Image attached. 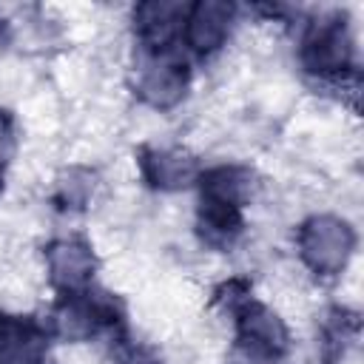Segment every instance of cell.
Listing matches in <instances>:
<instances>
[{
    "instance_id": "obj_5",
    "label": "cell",
    "mask_w": 364,
    "mask_h": 364,
    "mask_svg": "<svg viewBox=\"0 0 364 364\" xmlns=\"http://www.w3.org/2000/svg\"><path fill=\"white\" fill-rule=\"evenodd\" d=\"M43 267L48 279L63 290H80L97 267L94 247L80 239H54L43 253Z\"/></svg>"
},
{
    "instance_id": "obj_6",
    "label": "cell",
    "mask_w": 364,
    "mask_h": 364,
    "mask_svg": "<svg viewBox=\"0 0 364 364\" xmlns=\"http://www.w3.org/2000/svg\"><path fill=\"white\" fill-rule=\"evenodd\" d=\"M188 6L173 0H151L134 9V31L145 51H168L185 26Z\"/></svg>"
},
{
    "instance_id": "obj_9",
    "label": "cell",
    "mask_w": 364,
    "mask_h": 364,
    "mask_svg": "<svg viewBox=\"0 0 364 364\" xmlns=\"http://www.w3.org/2000/svg\"><path fill=\"white\" fill-rule=\"evenodd\" d=\"M196 159L185 148H148L142 154V176L159 191H182L196 179Z\"/></svg>"
},
{
    "instance_id": "obj_2",
    "label": "cell",
    "mask_w": 364,
    "mask_h": 364,
    "mask_svg": "<svg viewBox=\"0 0 364 364\" xmlns=\"http://www.w3.org/2000/svg\"><path fill=\"white\" fill-rule=\"evenodd\" d=\"M134 91L151 111H168L188 91V65L168 51H145L134 63Z\"/></svg>"
},
{
    "instance_id": "obj_11",
    "label": "cell",
    "mask_w": 364,
    "mask_h": 364,
    "mask_svg": "<svg viewBox=\"0 0 364 364\" xmlns=\"http://www.w3.org/2000/svg\"><path fill=\"white\" fill-rule=\"evenodd\" d=\"M91 82L88 60L80 51H65L54 60V85L65 94H80Z\"/></svg>"
},
{
    "instance_id": "obj_13",
    "label": "cell",
    "mask_w": 364,
    "mask_h": 364,
    "mask_svg": "<svg viewBox=\"0 0 364 364\" xmlns=\"http://www.w3.org/2000/svg\"><path fill=\"white\" fill-rule=\"evenodd\" d=\"M9 148H11V122H9V117L0 111V162L9 156Z\"/></svg>"
},
{
    "instance_id": "obj_10",
    "label": "cell",
    "mask_w": 364,
    "mask_h": 364,
    "mask_svg": "<svg viewBox=\"0 0 364 364\" xmlns=\"http://www.w3.org/2000/svg\"><path fill=\"white\" fill-rule=\"evenodd\" d=\"M256 176L250 168L242 165H216L202 176V199L230 205V208H245L256 196Z\"/></svg>"
},
{
    "instance_id": "obj_12",
    "label": "cell",
    "mask_w": 364,
    "mask_h": 364,
    "mask_svg": "<svg viewBox=\"0 0 364 364\" xmlns=\"http://www.w3.org/2000/svg\"><path fill=\"white\" fill-rule=\"evenodd\" d=\"M228 364H273V355H267L264 350H259L253 344L236 341L228 350Z\"/></svg>"
},
{
    "instance_id": "obj_14",
    "label": "cell",
    "mask_w": 364,
    "mask_h": 364,
    "mask_svg": "<svg viewBox=\"0 0 364 364\" xmlns=\"http://www.w3.org/2000/svg\"><path fill=\"white\" fill-rule=\"evenodd\" d=\"M3 37H6V34H3V20H0V48H3Z\"/></svg>"
},
{
    "instance_id": "obj_3",
    "label": "cell",
    "mask_w": 364,
    "mask_h": 364,
    "mask_svg": "<svg viewBox=\"0 0 364 364\" xmlns=\"http://www.w3.org/2000/svg\"><path fill=\"white\" fill-rule=\"evenodd\" d=\"M355 40L347 31L341 17H321L310 26L301 43V63L310 74L318 77H341L350 68Z\"/></svg>"
},
{
    "instance_id": "obj_4",
    "label": "cell",
    "mask_w": 364,
    "mask_h": 364,
    "mask_svg": "<svg viewBox=\"0 0 364 364\" xmlns=\"http://www.w3.org/2000/svg\"><path fill=\"white\" fill-rule=\"evenodd\" d=\"M236 20V6L233 3H225V0H199L196 6L188 9L185 14V26H182V34H185V43L191 51L196 54H216L228 34H230V26Z\"/></svg>"
},
{
    "instance_id": "obj_8",
    "label": "cell",
    "mask_w": 364,
    "mask_h": 364,
    "mask_svg": "<svg viewBox=\"0 0 364 364\" xmlns=\"http://www.w3.org/2000/svg\"><path fill=\"white\" fill-rule=\"evenodd\" d=\"M0 364H46L40 324L17 313H0Z\"/></svg>"
},
{
    "instance_id": "obj_7",
    "label": "cell",
    "mask_w": 364,
    "mask_h": 364,
    "mask_svg": "<svg viewBox=\"0 0 364 364\" xmlns=\"http://www.w3.org/2000/svg\"><path fill=\"white\" fill-rule=\"evenodd\" d=\"M236 324H239V341L253 344L259 350H264L267 355H279L287 350V321L267 304L262 301H245L236 313Z\"/></svg>"
},
{
    "instance_id": "obj_1",
    "label": "cell",
    "mask_w": 364,
    "mask_h": 364,
    "mask_svg": "<svg viewBox=\"0 0 364 364\" xmlns=\"http://www.w3.org/2000/svg\"><path fill=\"white\" fill-rule=\"evenodd\" d=\"M296 245H299L301 262L313 273L336 276V273L347 270V262H350L353 247H355V233L341 216L318 213L301 225Z\"/></svg>"
}]
</instances>
